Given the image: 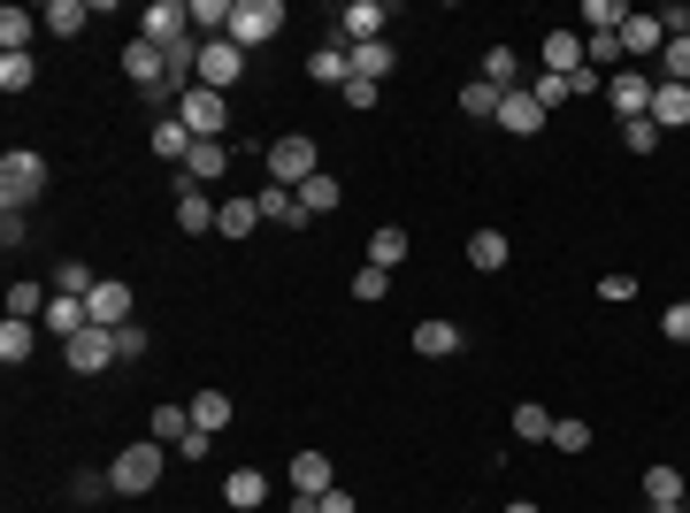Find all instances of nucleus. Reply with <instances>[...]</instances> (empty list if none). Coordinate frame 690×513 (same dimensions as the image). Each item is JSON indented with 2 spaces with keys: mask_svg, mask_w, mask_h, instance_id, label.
Masks as SVG:
<instances>
[{
  "mask_svg": "<svg viewBox=\"0 0 690 513\" xmlns=\"http://www.w3.org/2000/svg\"><path fill=\"white\" fill-rule=\"evenodd\" d=\"M338 39H345V46H368V39H384V8H376V0H345Z\"/></svg>",
  "mask_w": 690,
  "mask_h": 513,
  "instance_id": "13",
  "label": "nucleus"
},
{
  "mask_svg": "<svg viewBox=\"0 0 690 513\" xmlns=\"http://www.w3.org/2000/svg\"><path fill=\"white\" fill-rule=\"evenodd\" d=\"M499 123H507L515 139H537V131H545V108H537V92H529V85L499 100Z\"/></svg>",
  "mask_w": 690,
  "mask_h": 513,
  "instance_id": "14",
  "label": "nucleus"
},
{
  "mask_svg": "<svg viewBox=\"0 0 690 513\" xmlns=\"http://www.w3.org/2000/svg\"><path fill=\"white\" fill-rule=\"evenodd\" d=\"M238 69H246V54H238L230 39H200V85H207V92L238 85Z\"/></svg>",
  "mask_w": 690,
  "mask_h": 513,
  "instance_id": "10",
  "label": "nucleus"
},
{
  "mask_svg": "<svg viewBox=\"0 0 690 513\" xmlns=\"http://www.w3.org/2000/svg\"><path fill=\"white\" fill-rule=\"evenodd\" d=\"M192 146H200V139H192L176 116H162V123H154V154H162V162H176V170H184V162H192Z\"/></svg>",
  "mask_w": 690,
  "mask_h": 513,
  "instance_id": "23",
  "label": "nucleus"
},
{
  "mask_svg": "<svg viewBox=\"0 0 690 513\" xmlns=\"http://www.w3.org/2000/svg\"><path fill=\"white\" fill-rule=\"evenodd\" d=\"M653 513H690V506H653Z\"/></svg>",
  "mask_w": 690,
  "mask_h": 513,
  "instance_id": "56",
  "label": "nucleus"
},
{
  "mask_svg": "<svg viewBox=\"0 0 690 513\" xmlns=\"http://www.w3.org/2000/svg\"><path fill=\"white\" fill-rule=\"evenodd\" d=\"M376 92H384V85H360V77H353V85H345V108H360V116H368V108H376Z\"/></svg>",
  "mask_w": 690,
  "mask_h": 513,
  "instance_id": "52",
  "label": "nucleus"
},
{
  "mask_svg": "<svg viewBox=\"0 0 690 513\" xmlns=\"http://www.w3.org/2000/svg\"><path fill=\"white\" fill-rule=\"evenodd\" d=\"M292 199H300V215L315 222V215H331V207H338V176H331V170H323V176H308V184H300Z\"/></svg>",
  "mask_w": 690,
  "mask_h": 513,
  "instance_id": "25",
  "label": "nucleus"
},
{
  "mask_svg": "<svg viewBox=\"0 0 690 513\" xmlns=\"http://www.w3.org/2000/svg\"><path fill=\"white\" fill-rule=\"evenodd\" d=\"M545 445H552V452H583V445H591V422H575V414H560Z\"/></svg>",
  "mask_w": 690,
  "mask_h": 513,
  "instance_id": "43",
  "label": "nucleus"
},
{
  "mask_svg": "<svg viewBox=\"0 0 690 513\" xmlns=\"http://www.w3.org/2000/svg\"><path fill=\"white\" fill-rule=\"evenodd\" d=\"M499 100H507V92H499V85H484V77H476V85H461V116H476V123H499Z\"/></svg>",
  "mask_w": 690,
  "mask_h": 513,
  "instance_id": "32",
  "label": "nucleus"
},
{
  "mask_svg": "<svg viewBox=\"0 0 690 513\" xmlns=\"http://www.w3.org/2000/svg\"><path fill=\"white\" fill-rule=\"evenodd\" d=\"M39 323H46V330H62V345L77 338V330H93V315H85V299H62V292H54V307H46Z\"/></svg>",
  "mask_w": 690,
  "mask_h": 513,
  "instance_id": "26",
  "label": "nucleus"
},
{
  "mask_svg": "<svg viewBox=\"0 0 690 513\" xmlns=\"http://www.w3.org/2000/svg\"><path fill=\"white\" fill-rule=\"evenodd\" d=\"M308 176H323V162H315V139H308V131H292V139H277V146H269V184L300 192Z\"/></svg>",
  "mask_w": 690,
  "mask_h": 513,
  "instance_id": "4",
  "label": "nucleus"
},
{
  "mask_svg": "<svg viewBox=\"0 0 690 513\" xmlns=\"http://www.w3.org/2000/svg\"><path fill=\"white\" fill-rule=\"evenodd\" d=\"M39 31H46V23H39L31 8H0V54H31Z\"/></svg>",
  "mask_w": 690,
  "mask_h": 513,
  "instance_id": "18",
  "label": "nucleus"
},
{
  "mask_svg": "<svg viewBox=\"0 0 690 513\" xmlns=\"http://www.w3.org/2000/svg\"><path fill=\"white\" fill-rule=\"evenodd\" d=\"M123 77H131V85H139L147 100H154V92L170 85V54H162L154 39H131V46H123Z\"/></svg>",
  "mask_w": 690,
  "mask_h": 513,
  "instance_id": "7",
  "label": "nucleus"
},
{
  "mask_svg": "<svg viewBox=\"0 0 690 513\" xmlns=\"http://www.w3.org/2000/svg\"><path fill=\"white\" fill-rule=\"evenodd\" d=\"M223 499H230L238 513H254L261 499H269V476H261V468H230V476H223Z\"/></svg>",
  "mask_w": 690,
  "mask_h": 513,
  "instance_id": "19",
  "label": "nucleus"
},
{
  "mask_svg": "<svg viewBox=\"0 0 690 513\" xmlns=\"http://www.w3.org/2000/svg\"><path fill=\"white\" fill-rule=\"evenodd\" d=\"M31 77H39V62H31V54H0V92H23Z\"/></svg>",
  "mask_w": 690,
  "mask_h": 513,
  "instance_id": "45",
  "label": "nucleus"
},
{
  "mask_svg": "<svg viewBox=\"0 0 690 513\" xmlns=\"http://www.w3.org/2000/svg\"><path fill=\"white\" fill-rule=\"evenodd\" d=\"M545 69H552V77H575V69H583V39H575V31H545Z\"/></svg>",
  "mask_w": 690,
  "mask_h": 513,
  "instance_id": "20",
  "label": "nucleus"
},
{
  "mask_svg": "<svg viewBox=\"0 0 690 513\" xmlns=\"http://www.w3.org/2000/svg\"><path fill=\"white\" fill-rule=\"evenodd\" d=\"M622 131H629V154H653V146H660V139H668V131H660V123H653V116H645V123H622Z\"/></svg>",
  "mask_w": 690,
  "mask_h": 513,
  "instance_id": "48",
  "label": "nucleus"
},
{
  "mask_svg": "<svg viewBox=\"0 0 690 513\" xmlns=\"http://www.w3.org/2000/svg\"><path fill=\"white\" fill-rule=\"evenodd\" d=\"M507 513H537V506H529V499H521V506H507Z\"/></svg>",
  "mask_w": 690,
  "mask_h": 513,
  "instance_id": "55",
  "label": "nucleus"
},
{
  "mask_svg": "<svg viewBox=\"0 0 690 513\" xmlns=\"http://www.w3.org/2000/svg\"><path fill=\"white\" fill-rule=\"evenodd\" d=\"M468 269H484V276L507 269V230H476V238H468Z\"/></svg>",
  "mask_w": 690,
  "mask_h": 513,
  "instance_id": "36",
  "label": "nucleus"
},
{
  "mask_svg": "<svg viewBox=\"0 0 690 513\" xmlns=\"http://www.w3.org/2000/svg\"><path fill=\"white\" fill-rule=\"evenodd\" d=\"M484 85L521 92V54H515V46H492V54H484Z\"/></svg>",
  "mask_w": 690,
  "mask_h": 513,
  "instance_id": "27",
  "label": "nucleus"
},
{
  "mask_svg": "<svg viewBox=\"0 0 690 513\" xmlns=\"http://www.w3.org/2000/svg\"><path fill=\"white\" fill-rule=\"evenodd\" d=\"M399 261H407V230H399V222H384V230L368 238V269H399Z\"/></svg>",
  "mask_w": 690,
  "mask_h": 513,
  "instance_id": "35",
  "label": "nucleus"
},
{
  "mask_svg": "<svg viewBox=\"0 0 690 513\" xmlns=\"http://www.w3.org/2000/svg\"><path fill=\"white\" fill-rule=\"evenodd\" d=\"M583 23H591V31H622V8H614V0H583Z\"/></svg>",
  "mask_w": 690,
  "mask_h": 513,
  "instance_id": "47",
  "label": "nucleus"
},
{
  "mask_svg": "<svg viewBox=\"0 0 690 513\" xmlns=\"http://www.w3.org/2000/svg\"><path fill=\"white\" fill-rule=\"evenodd\" d=\"M660 330H668V338H676V345H690V299H676V307L660 315Z\"/></svg>",
  "mask_w": 690,
  "mask_h": 513,
  "instance_id": "50",
  "label": "nucleus"
},
{
  "mask_svg": "<svg viewBox=\"0 0 690 513\" xmlns=\"http://www.w3.org/2000/svg\"><path fill=\"white\" fill-rule=\"evenodd\" d=\"M139 352H147V330H139V323H123V330H116V360H139Z\"/></svg>",
  "mask_w": 690,
  "mask_h": 513,
  "instance_id": "51",
  "label": "nucleus"
},
{
  "mask_svg": "<svg viewBox=\"0 0 690 513\" xmlns=\"http://www.w3.org/2000/svg\"><path fill=\"white\" fill-rule=\"evenodd\" d=\"M192 429H207V437L230 429V391H200V399H192Z\"/></svg>",
  "mask_w": 690,
  "mask_h": 513,
  "instance_id": "37",
  "label": "nucleus"
},
{
  "mask_svg": "<svg viewBox=\"0 0 690 513\" xmlns=\"http://www.w3.org/2000/svg\"><path fill=\"white\" fill-rule=\"evenodd\" d=\"M31 352H39V330H31V323H15V315H8V323H0V360H8V368H23V360H31Z\"/></svg>",
  "mask_w": 690,
  "mask_h": 513,
  "instance_id": "29",
  "label": "nucleus"
},
{
  "mask_svg": "<svg viewBox=\"0 0 690 513\" xmlns=\"http://www.w3.org/2000/svg\"><path fill=\"white\" fill-rule=\"evenodd\" d=\"M645 506H690V483H683V468H645Z\"/></svg>",
  "mask_w": 690,
  "mask_h": 513,
  "instance_id": "17",
  "label": "nucleus"
},
{
  "mask_svg": "<svg viewBox=\"0 0 690 513\" xmlns=\"http://www.w3.org/2000/svg\"><path fill=\"white\" fill-rule=\"evenodd\" d=\"M184 437H192V406H154V445H184Z\"/></svg>",
  "mask_w": 690,
  "mask_h": 513,
  "instance_id": "38",
  "label": "nucleus"
},
{
  "mask_svg": "<svg viewBox=\"0 0 690 513\" xmlns=\"http://www.w3.org/2000/svg\"><path fill=\"white\" fill-rule=\"evenodd\" d=\"M529 92H537V108H545V116L575 100V92H568V77H552V69H537V77H529Z\"/></svg>",
  "mask_w": 690,
  "mask_h": 513,
  "instance_id": "42",
  "label": "nucleus"
},
{
  "mask_svg": "<svg viewBox=\"0 0 690 513\" xmlns=\"http://www.w3.org/2000/svg\"><path fill=\"white\" fill-rule=\"evenodd\" d=\"M176 123H184L192 139H223V131H230V100L207 92V85H192V92L176 100Z\"/></svg>",
  "mask_w": 690,
  "mask_h": 513,
  "instance_id": "5",
  "label": "nucleus"
},
{
  "mask_svg": "<svg viewBox=\"0 0 690 513\" xmlns=\"http://www.w3.org/2000/svg\"><path fill=\"white\" fill-rule=\"evenodd\" d=\"M54 292H62V299H93V292H100V276H93L85 261H62V269H54Z\"/></svg>",
  "mask_w": 690,
  "mask_h": 513,
  "instance_id": "39",
  "label": "nucleus"
},
{
  "mask_svg": "<svg viewBox=\"0 0 690 513\" xmlns=\"http://www.w3.org/2000/svg\"><path fill=\"white\" fill-rule=\"evenodd\" d=\"M139 39H154L162 54H170V46H184V39H192V15H184V0H154V8L139 15Z\"/></svg>",
  "mask_w": 690,
  "mask_h": 513,
  "instance_id": "9",
  "label": "nucleus"
},
{
  "mask_svg": "<svg viewBox=\"0 0 690 513\" xmlns=\"http://www.w3.org/2000/svg\"><path fill=\"white\" fill-rule=\"evenodd\" d=\"M653 123L660 131H690V85H668V77L653 85Z\"/></svg>",
  "mask_w": 690,
  "mask_h": 513,
  "instance_id": "15",
  "label": "nucleus"
},
{
  "mask_svg": "<svg viewBox=\"0 0 690 513\" xmlns=\"http://www.w3.org/2000/svg\"><path fill=\"white\" fill-rule=\"evenodd\" d=\"M353 77H360V85H384V77H391V46H384V39L353 46Z\"/></svg>",
  "mask_w": 690,
  "mask_h": 513,
  "instance_id": "31",
  "label": "nucleus"
},
{
  "mask_svg": "<svg viewBox=\"0 0 690 513\" xmlns=\"http://www.w3.org/2000/svg\"><path fill=\"white\" fill-rule=\"evenodd\" d=\"M215 222H223V207H207L200 192H176V230H184V238H207Z\"/></svg>",
  "mask_w": 690,
  "mask_h": 513,
  "instance_id": "21",
  "label": "nucleus"
},
{
  "mask_svg": "<svg viewBox=\"0 0 690 513\" xmlns=\"http://www.w3.org/2000/svg\"><path fill=\"white\" fill-rule=\"evenodd\" d=\"M653 85H660V77H645V69H614V77H606L614 116H622V123H645V116H653Z\"/></svg>",
  "mask_w": 690,
  "mask_h": 513,
  "instance_id": "6",
  "label": "nucleus"
},
{
  "mask_svg": "<svg viewBox=\"0 0 690 513\" xmlns=\"http://www.w3.org/2000/svg\"><path fill=\"white\" fill-rule=\"evenodd\" d=\"M599 299H614V307H622V299H637V276H622V269H614V276H599Z\"/></svg>",
  "mask_w": 690,
  "mask_h": 513,
  "instance_id": "49",
  "label": "nucleus"
},
{
  "mask_svg": "<svg viewBox=\"0 0 690 513\" xmlns=\"http://www.w3.org/2000/svg\"><path fill=\"white\" fill-rule=\"evenodd\" d=\"M223 170H230V146H215V139H200V146H192V162H184V176H192V184H215Z\"/></svg>",
  "mask_w": 690,
  "mask_h": 513,
  "instance_id": "28",
  "label": "nucleus"
},
{
  "mask_svg": "<svg viewBox=\"0 0 690 513\" xmlns=\"http://www.w3.org/2000/svg\"><path fill=\"white\" fill-rule=\"evenodd\" d=\"M414 352H422V360H453V352H461V330H453V323H422V330H414Z\"/></svg>",
  "mask_w": 690,
  "mask_h": 513,
  "instance_id": "30",
  "label": "nucleus"
},
{
  "mask_svg": "<svg viewBox=\"0 0 690 513\" xmlns=\"http://www.w3.org/2000/svg\"><path fill=\"white\" fill-rule=\"evenodd\" d=\"M46 307H54V284H23V276L8 284V315H15V323H31V315H46Z\"/></svg>",
  "mask_w": 690,
  "mask_h": 513,
  "instance_id": "24",
  "label": "nucleus"
},
{
  "mask_svg": "<svg viewBox=\"0 0 690 513\" xmlns=\"http://www.w3.org/2000/svg\"><path fill=\"white\" fill-rule=\"evenodd\" d=\"M162 468H170V445H154V437L108 460V476H116V491H123V499H147V491L162 483Z\"/></svg>",
  "mask_w": 690,
  "mask_h": 513,
  "instance_id": "1",
  "label": "nucleus"
},
{
  "mask_svg": "<svg viewBox=\"0 0 690 513\" xmlns=\"http://www.w3.org/2000/svg\"><path fill=\"white\" fill-rule=\"evenodd\" d=\"M223 238H254L261 230V199H223V222H215Z\"/></svg>",
  "mask_w": 690,
  "mask_h": 513,
  "instance_id": "34",
  "label": "nucleus"
},
{
  "mask_svg": "<svg viewBox=\"0 0 690 513\" xmlns=\"http://www.w3.org/2000/svg\"><path fill=\"white\" fill-rule=\"evenodd\" d=\"M384 292H391V269H360V276H353V299H360V307H376Z\"/></svg>",
  "mask_w": 690,
  "mask_h": 513,
  "instance_id": "46",
  "label": "nucleus"
},
{
  "mask_svg": "<svg viewBox=\"0 0 690 513\" xmlns=\"http://www.w3.org/2000/svg\"><path fill=\"white\" fill-rule=\"evenodd\" d=\"M292 491H308V499L338 491V483H331V460H323V452H292Z\"/></svg>",
  "mask_w": 690,
  "mask_h": 513,
  "instance_id": "22",
  "label": "nucleus"
},
{
  "mask_svg": "<svg viewBox=\"0 0 690 513\" xmlns=\"http://www.w3.org/2000/svg\"><path fill=\"white\" fill-rule=\"evenodd\" d=\"M85 315H93V330H123V323H139V299H131V284L100 276V292L85 299Z\"/></svg>",
  "mask_w": 690,
  "mask_h": 513,
  "instance_id": "8",
  "label": "nucleus"
},
{
  "mask_svg": "<svg viewBox=\"0 0 690 513\" xmlns=\"http://www.w3.org/2000/svg\"><path fill=\"white\" fill-rule=\"evenodd\" d=\"M668 46V23L660 15H622V54L637 62V54H660Z\"/></svg>",
  "mask_w": 690,
  "mask_h": 513,
  "instance_id": "16",
  "label": "nucleus"
},
{
  "mask_svg": "<svg viewBox=\"0 0 690 513\" xmlns=\"http://www.w3.org/2000/svg\"><path fill=\"white\" fill-rule=\"evenodd\" d=\"M39 192H46V154L8 146V162H0V207H31Z\"/></svg>",
  "mask_w": 690,
  "mask_h": 513,
  "instance_id": "2",
  "label": "nucleus"
},
{
  "mask_svg": "<svg viewBox=\"0 0 690 513\" xmlns=\"http://www.w3.org/2000/svg\"><path fill=\"white\" fill-rule=\"evenodd\" d=\"M69 368H77V375L116 368V330H77V338H69Z\"/></svg>",
  "mask_w": 690,
  "mask_h": 513,
  "instance_id": "11",
  "label": "nucleus"
},
{
  "mask_svg": "<svg viewBox=\"0 0 690 513\" xmlns=\"http://www.w3.org/2000/svg\"><path fill=\"white\" fill-rule=\"evenodd\" d=\"M39 23H46L54 39H77V31H85V8H77V0H54V8H46Z\"/></svg>",
  "mask_w": 690,
  "mask_h": 513,
  "instance_id": "41",
  "label": "nucleus"
},
{
  "mask_svg": "<svg viewBox=\"0 0 690 513\" xmlns=\"http://www.w3.org/2000/svg\"><path fill=\"white\" fill-rule=\"evenodd\" d=\"M0 245H8V253L23 245V207H8V215H0Z\"/></svg>",
  "mask_w": 690,
  "mask_h": 513,
  "instance_id": "53",
  "label": "nucleus"
},
{
  "mask_svg": "<svg viewBox=\"0 0 690 513\" xmlns=\"http://www.w3.org/2000/svg\"><path fill=\"white\" fill-rule=\"evenodd\" d=\"M254 199H261V215H269V222H284V230H300V222H308V215H300V199H292L284 184H261Z\"/></svg>",
  "mask_w": 690,
  "mask_h": 513,
  "instance_id": "33",
  "label": "nucleus"
},
{
  "mask_svg": "<svg viewBox=\"0 0 690 513\" xmlns=\"http://www.w3.org/2000/svg\"><path fill=\"white\" fill-rule=\"evenodd\" d=\"M323 513H360V506H353V491H323Z\"/></svg>",
  "mask_w": 690,
  "mask_h": 513,
  "instance_id": "54",
  "label": "nucleus"
},
{
  "mask_svg": "<svg viewBox=\"0 0 690 513\" xmlns=\"http://www.w3.org/2000/svg\"><path fill=\"white\" fill-rule=\"evenodd\" d=\"M515 437H521V445H545V437H552V414H545L537 399H521V406H515Z\"/></svg>",
  "mask_w": 690,
  "mask_h": 513,
  "instance_id": "40",
  "label": "nucleus"
},
{
  "mask_svg": "<svg viewBox=\"0 0 690 513\" xmlns=\"http://www.w3.org/2000/svg\"><path fill=\"white\" fill-rule=\"evenodd\" d=\"M277 31H284V0H238V8H230V46H238V54L269 46Z\"/></svg>",
  "mask_w": 690,
  "mask_h": 513,
  "instance_id": "3",
  "label": "nucleus"
},
{
  "mask_svg": "<svg viewBox=\"0 0 690 513\" xmlns=\"http://www.w3.org/2000/svg\"><path fill=\"white\" fill-rule=\"evenodd\" d=\"M660 69H668V85H690V31H676L660 46Z\"/></svg>",
  "mask_w": 690,
  "mask_h": 513,
  "instance_id": "44",
  "label": "nucleus"
},
{
  "mask_svg": "<svg viewBox=\"0 0 690 513\" xmlns=\"http://www.w3.org/2000/svg\"><path fill=\"white\" fill-rule=\"evenodd\" d=\"M308 77H315V85H353V46H345V39H323V46H315V54H308Z\"/></svg>",
  "mask_w": 690,
  "mask_h": 513,
  "instance_id": "12",
  "label": "nucleus"
}]
</instances>
